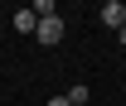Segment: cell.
I'll return each instance as SVG.
<instances>
[{
	"mask_svg": "<svg viewBox=\"0 0 126 106\" xmlns=\"http://www.w3.org/2000/svg\"><path fill=\"white\" fill-rule=\"evenodd\" d=\"M87 96H92V92L82 87V82H78V87H68V101H73V106H87Z\"/></svg>",
	"mask_w": 126,
	"mask_h": 106,
	"instance_id": "4",
	"label": "cell"
},
{
	"mask_svg": "<svg viewBox=\"0 0 126 106\" xmlns=\"http://www.w3.org/2000/svg\"><path fill=\"white\" fill-rule=\"evenodd\" d=\"M10 24H15V34H34V29H39V15H34V5L15 10V19H10Z\"/></svg>",
	"mask_w": 126,
	"mask_h": 106,
	"instance_id": "3",
	"label": "cell"
},
{
	"mask_svg": "<svg viewBox=\"0 0 126 106\" xmlns=\"http://www.w3.org/2000/svg\"><path fill=\"white\" fill-rule=\"evenodd\" d=\"M116 39H121V44H126V29H116Z\"/></svg>",
	"mask_w": 126,
	"mask_h": 106,
	"instance_id": "6",
	"label": "cell"
},
{
	"mask_svg": "<svg viewBox=\"0 0 126 106\" xmlns=\"http://www.w3.org/2000/svg\"><path fill=\"white\" fill-rule=\"evenodd\" d=\"M34 39H39V44H58L63 39V15H44L39 29H34Z\"/></svg>",
	"mask_w": 126,
	"mask_h": 106,
	"instance_id": "1",
	"label": "cell"
},
{
	"mask_svg": "<svg viewBox=\"0 0 126 106\" xmlns=\"http://www.w3.org/2000/svg\"><path fill=\"white\" fill-rule=\"evenodd\" d=\"M102 24H107V29H126V5L121 0H107V5H102Z\"/></svg>",
	"mask_w": 126,
	"mask_h": 106,
	"instance_id": "2",
	"label": "cell"
},
{
	"mask_svg": "<svg viewBox=\"0 0 126 106\" xmlns=\"http://www.w3.org/2000/svg\"><path fill=\"white\" fill-rule=\"evenodd\" d=\"M48 106H73V101H68V96H53V101H48Z\"/></svg>",
	"mask_w": 126,
	"mask_h": 106,
	"instance_id": "5",
	"label": "cell"
}]
</instances>
